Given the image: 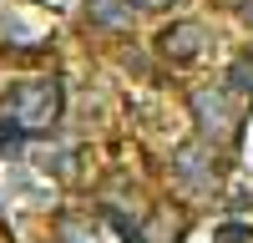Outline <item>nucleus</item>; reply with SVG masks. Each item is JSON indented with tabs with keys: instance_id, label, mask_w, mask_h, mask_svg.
<instances>
[{
	"instance_id": "f257e3e1",
	"label": "nucleus",
	"mask_w": 253,
	"mask_h": 243,
	"mask_svg": "<svg viewBox=\"0 0 253 243\" xmlns=\"http://www.w3.org/2000/svg\"><path fill=\"white\" fill-rule=\"evenodd\" d=\"M61 107H66V91H61L56 76H36V81H20V86L5 96V122L26 137H41L61 122Z\"/></svg>"
},
{
	"instance_id": "f03ea898",
	"label": "nucleus",
	"mask_w": 253,
	"mask_h": 243,
	"mask_svg": "<svg viewBox=\"0 0 253 243\" xmlns=\"http://www.w3.org/2000/svg\"><path fill=\"white\" fill-rule=\"evenodd\" d=\"M193 107V127L198 137L208 142H238V127H243V96H233L228 86H198L187 96Z\"/></svg>"
},
{
	"instance_id": "7ed1b4c3",
	"label": "nucleus",
	"mask_w": 253,
	"mask_h": 243,
	"mask_svg": "<svg viewBox=\"0 0 253 243\" xmlns=\"http://www.w3.org/2000/svg\"><path fill=\"white\" fill-rule=\"evenodd\" d=\"M172 172H177V177H182L193 193H208V188H218L223 167H218V152H213V142H208V137H198V142H182V147L172 152Z\"/></svg>"
},
{
	"instance_id": "20e7f679",
	"label": "nucleus",
	"mask_w": 253,
	"mask_h": 243,
	"mask_svg": "<svg viewBox=\"0 0 253 243\" xmlns=\"http://www.w3.org/2000/svg\"><path fill=\"white\" fill-rule=\"evenodd\" d=\"M203 51H208V31L198 20H172V26L157 36V56L172 61V66H193Z\"/></svg>"
},
{
	"instance_id": "39448f33",
	"label": "nucleus",
	"mask_w": 253,
	"mask_h": 243,
	"mask_svg": "<svg viewBox=\"0 0 253 243\" xmlns=\"http://www.w3.org/2000/svg\"><path fill=\"white\" fill-rule=\"evenodd\" d=\"M56 238L61 243H101V233L91 228V218H76V213H61L56 218Z\"/></svg>"
},
{
	"instance_id": "423d86ee",
	"label": "nucleus",
	"mask_w": 253,
	"mask_h": 243,
	"mask_svg": "<svg viewBox=\"0 0 253 243\" xmlns=\"http://www.w3.org/2000/svg\"><path fill=\"white\" fill-rule=\"evenodd\" d=\"M223 86L233 91V96H243V101L253 96V56H238L233 66H228V76H223Z\"/></svg>"
},
{
	"instance_id": "0eeeda50",
	"label": "nucleus",
	"mask_w": 253,
	"mask_h": 243,
	"mask_svg": "<svg viewBox=\"0 0 253 243\" xmlns=\"http://www.w3.org/2000/svg\"><path fill=\"white\" fill-rule=\"evenodd\" d=\"M126 15H132L126 0H91V20L96 26H126Z\"/></svg>"
},
{
	"instance_id": "6e6552de",
	"label": "nucleus",
	"mask_w": 253,
	"mask_h": 243,
	"mask_svg": "<svg viewBox=\"0 0 253 243\" xmlns=\"http://www.w3.org/2000/svg\"><path fill=\"white\" fill-rule=\"evenodd\" d=\"M126 5H132V10H167L172 0H126Z\"/></svg>"
},
{
	"instance_id": "1a4fd4ad",
	"label": "nucleus",
	"mask_w": 253,
	"mask_h": 243,
	"mask_svg": "<svg viewBox=\"0 0 253 243\" xmlns=\"http://www.w3.org/2000/svg\"><path fill=\"white\" fill-rule=\"evenodd\" d=\"M238 15H243L248 26H253V0H243V5H238Z\"/></svg>"
}]
</instances>
